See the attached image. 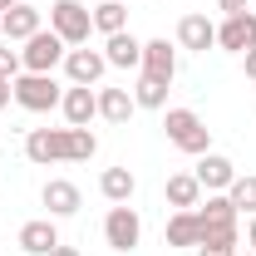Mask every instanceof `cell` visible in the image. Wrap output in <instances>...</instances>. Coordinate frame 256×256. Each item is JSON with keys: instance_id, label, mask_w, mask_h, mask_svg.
Listing matches in <instances>:
<instances>
[{"instance_id": "obj_1", "label": "cell", "mask_w": 256, "mask_h": 256, "mask_svg": "<svg viewBox=\"0 0 256 256\" xmlns=\"http://www.w3.org/2000/svg\"><path fill=\"white\" fill-rule=\"evenodd\" d=\"M162 133H168V143H172L178 153H188V158L212 153V128L202 124L192 108H168V114H162Z\"/></svg>"}, {"instance_id": "obj_2", "label": "cell", "mask_w": 256, "mask_h": 256, "mask_svg": "<svg viewBox=\"0 0 256 256\" xmlns=\"http://www.w3.org/2000/svg\"><path fill=\"white\" fill-rule=\"evenodd\" d=\"M192 212H197V226H202V242H232V246L242 242V236H236V217H242V212L232 207L226 192H207V202H197ZM202 242H197V246H202Z\"/></svg>"}, {"instance_id": "obj_3", "label": "cell", "mask_w": 256, "mask_h": 256, "mask_svg": "<svg viewBox=\"0 0 256 256\" xmlns=\"http://www.w3.org/2000/svg\"><path fill=\"white\" fill-rule=\"evenodd\" d=\"M50 30L60 34L69 50H74V44H89V34H94V15H89L84 0H50Z\"/></svg>"}, {"instance_id": "obj_4", "label": "cell", "mask_w": 256, "mask_h": 256, "mask_svg": "<svg viewBox=\"0 0 256 256\" xmlns=\"http://www.w3.org/2000/svg\"><path fill=\"white\" fill-rule=\"evenodd\" d=\"M15 104L25 108V114H50V108H60L64 98V84L54 74H15Z\"/></svg>"}, {"instance_id": "obj_5", "label": "cell", "mask_w": 256, "mask_h": 256, "mask_svg": "<svg viewBox=\"0 0 256 256\" xmlns=\"http://www.w3.org/2000/svg\"><path fill=\"white\" fill-rule=\"evenodd\" d=\"M69 54V44H64L54 30H40L25 40V50H20V64H25V74H54Z\"/></svg>"}, {"instance_id": "obj_6", "label": "cell", "mask_w": 256, "mask_h": 256, "mask_svg": "<svg viewBox=\"0 0 256 256\" xmlns=\"http://www.w3.org/2000/svg\"><path fill=\"white\" fill-rule=\"evenodd\" d=\"M104 242H108L114 252H138V242H143V217H138V207L114 202L108 217H104Z\"/></svg>"}, {"instance_id": "obj_7", "label": "cell", "mask_w": 256, "mask_h": 256, "mask_svg": "<svg viewBox=\"0 0 256 256\" xmlns=\"http://www.w3.org/2000/svg\"><path fill=\"white\" fill-rule=\"evenodd\" d=\"M25 158H30L34 168L69 162V128H30V133H25Z\"/></svg>"}, {"instance_id": "obj_8", "label": "cell", "mask_w": 256, "mask_h": 256, "mask_svg": "<svg viewBox=\"0 0 256 256\" xmlns=\"http://www.w3.org/2000/svg\"><path fill=\"white\" fill-rule=\"evenodd\" d=\"M64 74H69V84H89V89H98V79L108 74V60H104V50L74 44V50L64 54Z\"/></svg>"}, {"instance_id": "obj_9", "label": "cell", "mask_w": 256, "mask_h": 256, "mask_svg": "<svg viewBox=\"0 0 256 256\" xmlns=\"http://www.w3.org/2000/svg\"><path fill=\"white\" fill-rule=\"evenodd\" d=\"M252 44H256V10L222 15V25H217V50H226V54H246Z\"/></svg>"}, {"instance_id": "obj_10", "label": "cell", "mask_w": 256, "mask_h": 256, "mask_svg": "<svg viewBox=\"0 0 256 256\" xmlns=\"http://www.w3.org/2000/svg\"><path fill=\"white\" fill-rule=\"evenodd\" d=\"M40 5L34 0H15L5 15H0V40H10V44H25L30 34H40Z\"/></svg>"}, {"instance_id": "obj_11", "label": "cell", "mask_w": 256, "mask_h": 256, "mask_svg": "<svg viewBox=\"0 0 256 256\" xmlns=\"http://www.w3.org/2000/svg\"><path fill=\"white\" fill-rule=\"evenodd\" d=\"M60 114L69 128H89L98 118V89H89V84H69L60 98Z\"/></svg>"}, {"instance_id": "obj_12", "label": "cell", "mask_w": 256, "mask_h": 256, "mask_svg": "<svg viewBox=\"0 0 256 256\" xmlns=\"http://www.w3.org/2000/svg\"><path fill=\"white\" fill-rule=\"evenodd\" d=\"M138 74H148V79H162V84H172L178 79V44H168V40H143V69Z\"/></svg>"}, {"instance_id": "obj_13", "label": "cell", "mask_w": 256, "mask_h": 256, "mask_svg": "<svg viewBox=\"0 0 256 256\" xmlns=\"http://www.w3.org/2000/svg\"><path fill=\"white\" fill-rule=\"evenodd\" d=\"M192 178L202 182V192H226L236 182V162L226 158V153H202L197 168H192Z\"/></svg>"}, {"instance_id": "obj_14", "label": "cell", "mask_w": 256, "mask_h": 256, "mask_svg": "<svg viewBox=\"0 0 256 256\" xmlns=\"http://www.w3.org/2000/svg\"><path fill=\"white\" fill-rule=\"evenodd\" d=\"M212 44H217V25H212L202 10H192V15H182V20H178V50L207 54Z\"/></svg>"}, {"instance_id": "obj_15", "label": "cell", "mask_w": 256, "mask_h": 256, "mask_svg": "<svg viewBox=\"0 0 256 256\" xmlns=\"http://www.w3.org/2000/svg\"><path fill=\"white\" fill-rule=\"evenodd\" d=\"M40 202H44V207H50V217L60 222V217H74V212L84 207V192L74 188L69 178H50V182L40 188Z\"/></svg>"}, {"instance_id": "obj_16", "label": "cell", "mask_w": 256, "mask_h": 256, "mask_svg": "<svg viewBox=\"0 0 256 256\" xmlns=\"http://www.w3.org/2000/svg\"><path fill=\"white\" fill-rule=\"evenodd\" d=\"M15 246L25 256H50L54 246H60V226H54V217H34V222L20 226V236H15Z\"/></svg>"}, {"instance_id": "obj_17", "label": "cell", "mask_w": 256, "mask_h": 256, "mask_svg": "<svg viewBox=\"0 0 256 256\" xmlns=\"http://www.w3.org/2000/svg\"><path fill=\"white\" fill-rule=\"evenodd\" d=\"M104 60H108V69H143V40L128 30L108 34L104 40Z\"/></svg>"}, {"instance_id": "obj_18", "label": "cell", "mask_w": 256, "mask_h": 256, "mask_svg": "<svg viewBox=\"0 0 256 256\" xmlns=\"http://www.w3.org/2000/svg\"><path fill=\"white\" fill-rule=\"evenodd\" d=\"M133 114H138L133 89H118V84H104V89H98V118H104V124H128Z\"/></svg>"}, {"instance_id": "obj_19", "label": "cell", "mask_w": 256, "mask_h": 256, "mask_svg": "<svg viewBox=\"0 0 256 256\" xmlns=\"http://www.w3.org/2000/svg\"><path fill=\"white\" fill-rule=\"evenodd\" d=\"M162 197H168L172 212H192V207L202 202V182H197L192 172H172V178L162 182Z\"/></svg>"}, {"instance_id": "obj_20", "label": "cell", "mask_w": 256, "mask_h": 256, "mask_svg": "<svg viewBox=\"0 0 256 256\" xmlns=\"http://www.w3.org/2000/svg\"><path fill=\"white\" fill-rule=\"evenodd\" d=\"M168 246H182V252H197V242H202V226H197V212H172L168 217Z\"/></svg>"}, {"instance_id": "obj_21", "label": "cell", "mask_w": 256, "mask_h": 256, "mask_svg": "<svg viewBox=\"0 0 256 256\" xmlns=\"http://www.w3.org/2000/svg\"><path fill=\"white\" fill-rule=\"evenodd\" d=\"M98 192H104L108 202H133V192H138L133 168H104V172H98Z\"/></svg>"}, {"instance_id": "obj_22", "label": "cell", "mask_w": 256, "mask_h": 256, "mask_svg": "<svg viewBox=\"0 0 256 256\" xmlns=\"http://www.w3.org/2000/svg\"><path fill=\"white\" fill-rule=\"evenodd\" d=\"M94 30L108 40V34H118V30H128V0H98L94 10Z\"/></svg>"}, {"instance_id": "obj_23", "label": "cell", "mask_w": 256, "mask_h": 256, "mask_svg": "<svg viewBox=\"0 0 256 256\" xmlns=\"http://www.w3.org/2000/svg\"><path fill=\"white\" fill-rule=\"evenodd\" d=\"M133 104H138V108H168V84L138 74V84H133Z\"/></svg>"}, {"instance_id": "obj_24", "label": "cell", "mask_w": 256, "mask_h": 256, "mask_svg": "<svg viewBox=\"0 0 256 256\" xmlns=\"http://www.w3.org/2000/svg\"><path fill=\"white\" fill-rule=\"evenodd\" d=\"M226 197H232V207H236V212L256 217V172H246V178L236 172V182L226 188Z\"/></svg>"}, {"instance_id": "obj_25", "label": "cell", "mask_w": 256, "mask_h": 256, "mask_svg": "<svg viewBox=\"0 0 256 256\" xmlns=\"http://www.w3.org/2000/svg\"><path fill=\"white\" fill-rule=\"evenodd\" d=\"M94 153H98L94 128H69V162H89Z\"/></svg>"}, {"instance_id": "obj_26", "label": "cell", "mask_w": 256, "mask_h": 256, "mask_svg": "<svg viewBox=\"0 0 256 256\" xmlns=\"http://www.w3.org/2000/svg\"><path fill=\"white\" fill-rule=\"evenodd\" d=\"M15 74H25L20 50H10V40H0V79H15Z\"/></svg>"}, {"instance_id": "obj_27", "label": "cell", "mask_w": 256, "mask_h": 256, "mask_svg": "<svg viewBox=\"0 0 256 256\" xmlns=\"http://www.w3.org/2000/svg\"><path fill=\"white\" fill-rule=\"evenodd\" d=\"M197 256H236V246H232V242H202Z\"/></svg>"}, {"instance_id": "obj_28", "label": "cell", "mask_w": 256, "mask_h": 256, "mask_svg": "<svg viewBox=\"0 0 256 256\" xmlns=\"http://www.w3.org/2000/svg\"><path fill=\"white\" fill-rule=\"evenodd\" d=\"M217 10H222V15H242V10H246V0H217Z\"/></svg>"}, {"instance_id": "obj_29", "label": "cell", "mask_w": 256, "mask_h": 256, "mask_svg": "<svg viewBox=\"0 0 256 256\" xmlns=\"http://www.w3.org/2000/svg\"><path fill=\"white\" fill-rule=\"evenodd\" d=\"M15 79H0V108H10V98H15V89H10Z\"/></svg>"}, {"instance_id": "obj_30", "label": "cell", "mask_w": 256, "mask_h": 256, "mask_svg": "<svg viewBox=\"0 0 256 256\" xmlns=\"http://www.w3.org/2000/svg\"><path fill=\"white\" fill-rule=\"evenodd\" d=\"M242 64H246V79L256 84V50H246V54H242Z\"/></svg>"}, {"instance_id": "obj_31", "label": "cell", "mask_w": 256, "mask_h": 256, "mask_svg": "<svg viewBox=\"0 0 256 256\" xmlns=\"http://www.w3.org/2000/svg\"><path fill=\"white\" fill-rule=\"evenodd\" d=\"M246 246H252V252H256V217H252V222H246Z\"/></svg>"}, {"instance_id": "obj_32", "label": "cell", "mask_w": 256, "mask_h": 256, "mask_svg": "<svg viewBox=\"0 0 256 256\" xmlns=\"http://www.w3.org/2000/svg\"><path fill=\"white\" fill-rule=\"evenodd\" d=\"M50 256H79V252H74V246H64V242H60V246H54Z\"/></svg>"}, {"instance_id": "obj_33", "label": "cell", "mask_w": 256, "mask_h": 256, "mask_svg": "<svg viewBox=\"0 0 256 256\" xmlns=\"http://www.w3.org/2000/svg\"><path fill=\"white\" fill-rule=\"evenodd\" d=\"M10 5H15V0H0V15H5V10H10Z\"/></svg>"}, {"instance_id": "obj_34", "label": "cell", "mask_w": 256, "mask_h": 256, "mask_svg": "<svg viewBox=\"0 0 256 256\" xmlns=\"http://www.w3.org/2000/svg\"><path fill=\"white\" fill-rule=\"evenodd\" d=\"M236 256H256V252H252V246H246V252H236Z\"/></svg>"}, {"instance_id": "obj_35", "label": "cell", "mask_w": 256, "mask_h": 256, "mask_svg": "<svg viewBox=\"0 0 256 256\" xmlns=\"http://www.w3.org/2000/svg\"><path fill=\"white\" fill-rule=\"evenodd\" d=\"M34 5H44V0H34Z\"/></svg>"}, {"instance_id": "obj_36", "label": "cell", "mask_w": 256, "mask_h": 256, "mask_svg": "<svg viewBox=\"0 0 256 256\" xmlns=\"http://www.w3.org/2000/svg\"><path fill=\"white\" fill-rule=\"evenodd\" d=\"M252 50H256V44H252Z\"/></svg>"}]
</instances>
